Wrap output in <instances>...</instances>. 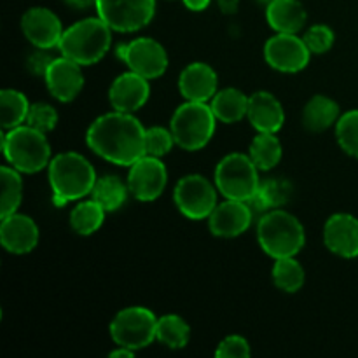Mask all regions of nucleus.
<instances>
[{"instance_id":"1","label":"nucleus","mask_w":358,"mask_h":358,"mask_svg":"<svg viewBox=\"0 0 358 358\" xmlns=\"http://www.w3.org/2000/svg\"><path fill=\"white\" fill-rule=\"evenodd\" d=\"M145 129L133 114L114 110L91 122L86 143L101 159L131 166L145 156Z\"/></svg>"},{"instance_id":"2","label":"nucleus","mask_w":358,"mask_h":358,"mask_svg":"<svg viewBox=\"0 0 358 358\" xmlns=\"http://www.w3.org/2000/svg\"><path fill=\"white\" fill-rule=\"evenodd\" d=\"M49 185L55 206L86 198L96 182V173L90 161L79 152H62L49 163Z\"/></svg>"},{"instance_id":"3","label":"nucleus","mask_w":358,"mask_h":358,"mask_svg":"<svg viewBox=\"0 0 358 358\" xmlns=\"http://www.w3.org/2000/svg\"><path fill=\"white\" fill-rule=\"evenodd\" d=\"M112 44V28L98 17H86L63 31L59 52L79 65L87 66L100 62Z\"/></svg>"},{"instance_id":"4","label":"nucleus","mask_w":358,"mask_h":358,"mask_svg":"<svg viewBox=\"0 0 358 358\" xmlns=\"http://www.w3.org/2000/svg\"><path fill=\"white\" fill-rule=\"evenodd\" d=\"M257 240L262 250L273 259L296 257L304 247V227L297 217L282 208L266 212L257 226Z\"/></svg>"},{"instance_id":"5","label":"nucleus","mask_w":358,"mask_h":358,"mask_svg":"<svg viewBox=\"0 0 358 358\" xmlns=\"http://www.w3.org/2000/svg\"><path fill=\"white\" fill-rule=\"evenodd\" d=\"M2 150L7 163L21 173H38L52 159L45 133L28 124L7 129L2 135Z\"/></svg>"},{"instance_id":"6","label":"nucleus","mask_w":358,"mask_h":358,"mask_svg":"<svg viewBox=\"0 0 358 358\" xmlns=\"http://www.w3.org/2000/svg\"><path fill=\"white\" fill-rule=\"evenodd\" d=\"M217 117L206 101H185L171 115L170 129L180 149L201 150L215 133Z\"/></svg>"},{"instance_id":"7","label":"nucleus","mask_w":358,"mask_h":358,"mask_svg":"<svg viewBox=\"0 0 358 358\" xmlns=\"http://www.w3.org/2000/svg\"><path fill=\"white\" fill-rule=\"evenodd\" d=\"M259 171L261 170L247 154H227L215 168V185L226 199L248 201L261 184Z\"/></svg>"},{"instance_id":"8","label":"nucleus","mask_w":358,"mask_h":358,"mask_svg":"<svg viewBox=\"0 0 358 358\" xmlns=\"http://www.w3.org/2000/svg\"><path fill=\"white\" fill-rule=\"evenodd\" d=\"M157 317L143 306L124 308L110 324V338L117 346L129 350L147 348L156 339Z\"/></svg>"},{"instance_id":"9","label":"nucleus","mask_w":358,"mask_h":358,"mask_svg":"<svg viewBox=\"0 0 358 358\" xmlns=\"http://www.w3.org/2000/svg\"><path fill=\"white\" fill-rule=\"evenodd\" d=\"M217 185L203 175H185L177 182L173 191L175 205L178 212L191 220L208 219L215 210Z\"/></svg>"},{"instance_id":"10","label":"nucleus","mask_w":358,"mask_h":358,"mask_svg":"<svg viewBox=\"0 0 358 358\" xmlns=\"http://www.w3.org/2000/svg\"><path fill=\"white\" fill-rule=\"evenodd\" d=\"M94 7L112 30L129 34L150 23L156 13V0H96Z\"/></svg>"},{"instance_id":"11","label":"nucleus","mask_w":358,"mask_h":358,"mask_svg":"<svg viewBox=\"0 0 358 358\" xmlns=\"http://www.w3.org/2000/svg\"><path fill=\"white\" fill-rule=\"evenodd\" d=\"M117 56L129 66V70L140 73L145 79H157L168 69L166 49L150 37H138L122 44Z\"/></svg>"},{"instance_id":"12","label":"nucleus","mask_w":358,"mask_h":358,"mask_svg":"<svg viewBox=\"0 0 358 358\" xmlns=\"http://www.w3.org/2000/svg\"><path fill=\"white\" fill-rule=\"evenodd\" d=\"M310 48L296 34H276L264 45V58L271 69L283 73L301 72L310 63Z\"/></svg>"},{"instance_id":"13","label":"nucleus","mask_w":358,"mask_h":358,"mask_svg":"<svg viewBox=\"0 0 358 358\" xmlns=\"http://www.w3.org/2000/svg\"><path fill=\"white\" fill-rule=\"evenodd\" d=\"M129 194L138 201H154L164 192L168 182V170L161 157L145 154L129 166Z\"/></svg>"},{"instance_id":"14","label":"nucleus","mask_w":358,"mask_h":358,"mask_svg":"<svg viewBox=\"0 0 358 358\" xmlns=\"http://www.w3.org/2000/svg\"><path fill=\"white\" fill-rule=\"evenodd\" d=\"M21 30L24 37L41 49L58 48L63 37L59 17L48 7H31L21 17Z\"/></svg>"},{"instance_id":"15","label":"nucleus","mask_w":358,"mask_h":358,"mask_svg":"<svg viewBox=\"0 0 358 358\" xmlns=\"http://www.w3.org/2000/svg\"><path fill=\"white\" fill-rule=\"evenodd\" d=\"M80 66L83 65L63 55L59 58L52 59L51 66L45 72L44 80L49 93L56 100L66 103V101H72L79 96L84 87V76Z\"/></svg>"},{"instance_id":"16","label":"nucleus","mask_w":358,"mask_h":358,"mask_svg":"<svg viewBox=\"0 0 358 358\" xmlns=\"http://www.w3.org/2000/svg\"><path fill=\"white\" fill-rule=\"evenodd\" d=\"M254 210L247 201L226 199L208 217L210 233L217 238H236L250 227Z\"/></svg>"},{"instance_id":"17","label":"nucleus","mask_w":358,"mask_h":358,"mask_svg":"<svg viewBox=\"0 0 358 358\" xmlns=\"http://www.w3.org/2000/svg\"><path fill=\"white\" fill-rule=\"evenodd\" d=\"M149 94V79L129 70V72L121 73L112 83L110 90H108V101L114 107V110L133 114L147 103Z\"/></svg>"},{"instance_id":"18","label":"nucleus","mask_w":358,"mask_h":358,"mask_svg":"<svg viewBox=\"0 0 358 358\" xmlns=\"http://www.w3.org/2000/svg\"><path fill=\"white\" fill-rule=\"evenodd\" d=\"M324 243L343 259L358 257V219L350 213H336L324 226Z\"/></svg>"},{"instance_id":"19","label":"nucleus","mask_w":358,"mask_h":358,"mask_svg":"<svg viewBox=\"0 0 358 358\" xmlns=\"http://www.w3.org/2000/svg\"><path fill=\"white\" fill-rule=\"evenodd\" d=\"M0 241L7 252L16 255L28 254L38 243V227L34 219L23 213H10L0 222Z\"/></svg>"},{"instance_id":"20","label":"nucleus","mask_w":358,"mask_h":358,"mask_svg":"<svg viewBox=\"0 0 358 358\" xmlns=\"http://www.w3.org/2000/svg\"><path fill=\"white\" fill-rule=\"evenodd\" d=\"M217 73L208 63L196 62L185 66L178 77V91L189 101H210L219 90Z\"/></svg>"},{"instance_id":"21","label":"nucleus","mask_w":358,"mask_h":358,"mask_svg":"<svg viewBox=\"0 0 358 358\" xmlns=\"http://www.w3.org/2000/svg\"><path fill=\"white\" fill-rule=\"evenodd\" d=\"M247 117L257 133H278L285 122V110L275 94L257 91L248 96Z\"/></svg>"},{"instance_id":"22","label":"nucleus","mask_w":358,"mask_h":358,"mask_svg":"<svg viewBox=\"0 0 358 358\" xmlns=\"http://www.w3.org/2000/svg\"><path fill=\"white\" fill-rule=\"evenodd\" d=\"M268 23L276 34H297L308 20L299 0H271L266 7Z\"/></svg>"},{"instance_id":"23","label":"nucleus","mask_w":358,"mask_h":358,"mask_svg":"<svg viewBox=\"0 0 358 358\" xmlns=\"http://www.w3.org/2000/svg\"><path fill=\"white\" fill-rule=\"evenodd\" d=\"M339 105L325 94H315L303 110V124L308 131L322 133L339 121Z\"/></svg>"},{"instance_id":"24","label":"nucleus","mask_w":358,"mask_h":358,"mask_svg":"<svg viewBox=\"0 0 358 358\" xmlns=\"http://www.w3.org/2000/svg\"><path fill=\"white\" fill-rule=\"evenodd\" d=\"M210 107H212L217 121L233 124V122L247 117L248 96L243 91L236 90V87H226V90L217 91L215 96L212 98Z\"/></svg>"},{"instance_id":"25","label":"nucleus","mask_w":358,"mask_h":358,"mask_svg":"<svg viewBox=\"0 0 358 358\" xmlns=\"http://www.w3.org/2000/svg\"><path fill=\"white\" fill-rule=\"evenodd\" d=\"M292 194V185L283 178H268L261 180L257 192L248 199V205L254 212H269V210L282 208Z\"/></svg>"},{"instance_id":"26","label":"nucleus","mask_w":358,"mask_h":358,"mask_svg":"<svg viewBox=\"0 0 358 358\" xmlns=\"http://www.w3.org/2000/svg\"><path fill=\"white\" fill-rule=\"evenodd\" d=\"M128 182H124L117 175H103V177L96 178L93 191H91V198L100 203L107 212H115L121 208L128 199Z\"/></svg>"},{"instance_id":"27","label":"nucleus","mask_w":358,"mask_h":358,"mask_svg":"<svg viewBox=\"0 0 358 358\" xmlns=\"http://www.w3.org/2000/svg\"><path fill=\"white\" fill-rule=\"evenodd\" d=\"M248 156L255 163V166L262 171H269L278 166L282 161L283 149L282 142L276 136V133H259L250 143Z\"/></svg>"},{"instance_id":"28","label":"nucleus","mask_w":358,"mask_h":358,"mask_svg":"<svg viewBox=\"0 0 358 358\" xmlns=\"http://www.w3.org/2000/svg\"><path fill=\"white\" fill-rule=\"evenodd\" d=\"M105 213L107 210L93 198L80 201L70 212V226L80 236H91L103 226Z\"/></svg>"},{"instance_id":"29","label":"nucleus","mask_w":358,"mask_h":358,"mask_svg":"<svg viewBox=\"0 0 358 358\" xmlns=\"http://www.w3.org/2000/svg\"><path fill=\"white\" fill-rule=\"evenodd\" d=\"M156 339L171 350H182L191 339V327L178 315H164L157 318Z\"/></svg>"},{"instance_id":"30","label":"nucleus","mask_w":358,"mask_h":358,"mask_svg":"<svg viewBox=\"0 0 358 358\" xmlns=\"http://www.w3.org/2000/svg\"><path fill=\"white\" fill-rule=\"evenodd\" d=\"M271 275L276 289L287 294L299 292L304 285V280H306L304 268L299 264V261H296V257L275 259Z\"/></svg>"},{"instance_id":"31","label":"nucleus","mask_w":358,"mask_h":358,"mask_svg":"<svg viewBox=\"0 0 358 358\" xmlns=\"http://www.w3.org/2000/svg\"><path fill=\"white\" fill-rule=\"evenodd\" d=\"M0 110H2V128L10 129L27 124L30 103L21 91L3 90L0 93Z\"/></svg>"},{"instance_id":"32","label":"nucleus","mask_w":358,"mask_h":358,"mask_svg":"<svg viewBox=\"0 0 358 358\" xmlns=\"http://www.w3.org/2000/svg\"><path fill=\"white\" fill-rule=\"evenodd\" d=\"M21 171L13 166L0 168V180H2V201H0V217H7L17 212L23 199V180Z\"/></svg>"},{"instance_id":"33","label":"nucleus","mask_w":358,"mask_h":358,"mask_svg":"<svg viewBox=\"0 0 358 358\" xmlns=\"http://www.w3.org/2000/svg\"><path fill=\"white\" fill-rule=\"evenodd\" d=\"M336 140L348 156L358 159V108L343 114L336 122Z\"/></svg>"},{"instance_id":"34","label":"nucleus","mask_w":358,"mask_h":358,"mask_svg":"<svg viewBox=\"0 0 358 358\" xmlns=\"http://www.w3.org/2000/svg\"><path fill=\"white\" fill-rule=\"evenodd\" d=\"M175 143L171 129L163 128V126H154V128L145 129V154L156 157H163L173 149Z\"/></svg>"},{"instance_id":"35","label":"nucleus","mask_w":358,"mask_h":358,"mask_svg":"<svg viewBox=\"0 0 358 358\" xmlns=\"http://www.w3.org/2000/svg\"><path fill=\"white\" fill-rule=\"evenodd\" d=\"M27 124L42 133H49L58 124V112H56V108L52 105L38 101V103L30 105Z\"/></svg>"},{"instance_id":"36","label":"nucleus","mask_w":358,"mask_h":358,"mask_svg":"<svg viewBox=\"0 0 358 358\" xmlns=\"http://www.w3.org/2000/svg\"><path fill=\"white\" fill-rule=\"evenodd\" d=\"M303 38L313 55H324V52L331 51V48L334 45L336 35L327 24H313L308 28Z\"/></svg>"},{"instance_id":"37","label":"nucleus","mask_w":358,"mask_h":358,"mask_svg":"<svg viewBox=\"0 0 358 358\" xmlns=\"http://www.w3.org/2000/svg\"><path fill=\"white\" fill-rule=\"evenodd\" d=\"M250 353V345L241 336H227L215 350V357L219 358H248Z\"/></svg>"},{"instance_id":"38","label":"nucleus","mask_w":358,"mask_h":358,"mask_svg":"<svg viewBox=\"0 0 358 358\" xmlns=\"http://www.w3.org/2000/svg\"><path fill=\"white\" fill-rule=\"evenodd\" d=\"M48 51H49V49L37 48V51H34L30 56H28L27 66H28V70L34 73V76L44 77L45 72H48V69L51 66L55 56H52L51 52H48Z\"/></svg>"},{"instance_id":"39","label":"nucleus","mask_w":358,"mask_h":358,"mask_svg":"<svg viewBox=\"0 0 358 358\" xmlns=\"http://www.w3.org/2000/svg\"><path fill=\"white\" fill-rule=\"evenodd\" d=\"M240 6V0H219V7L224 14H234Z\"/></svg>"},{"instance_id":"40","label":"nucleus","mask_w":358,"mask_h":358,"mask_svg":"<svg viewBox=\"0 0 358 358\" xmlns=\"http://www.w3.org/2000/svg\"><path fill=\"white\" fill-rule=\"evenodd\" d=\"M184 6L187 9L199 13V10H205L210 6V0H184Z\"/></svg>"},{"instance_id":"41","label":"nucleus","mask_w":358,"mask_h":358,"mask_svg":"<svg viewBox=\"0 0 358 358\" xmlns=\"http://www.w3.org/2000/svg\"><path fill=\"white\" fill-rule=\"evenodd\" d=\"M108 357L110 358H133L135 357V350L124 348V346H117V350H114V352L108 353Z\"/></svg>"},{"instance_id":"42","label":"nucleus","mask_w":358,"mask_h":358,"mask_svg":"<svg viewBox=\"0 0 358 358\" xmlns=\"http://www.w3.org/2000/svg\"><path fill=\"white\" fill-rule=\"evenodd\" d=\"M65 2L73 9H87L91 6H96V0H65Z\"/></svg>"}]
</instances>
